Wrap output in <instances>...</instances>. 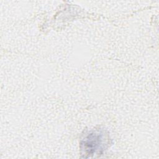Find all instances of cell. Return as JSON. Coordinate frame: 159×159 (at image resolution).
<instances>
[{"mask_svg": "<svg viewBox=\"0 0 159 159\" xmlns=\"http://www.w3.org/2000/svg\"><path fill=\"white\" fill-rule=\"evenodd\" d=\"M108 139L107 134L103 130L90 131L80 142L81 155L84 158H88L94 154L102 153L109 143Z\"/></svg>", "mask_w": 159, "mask_h": 159, "instance_id": "6da1fadb", "label": "cell"}]
</instances>
